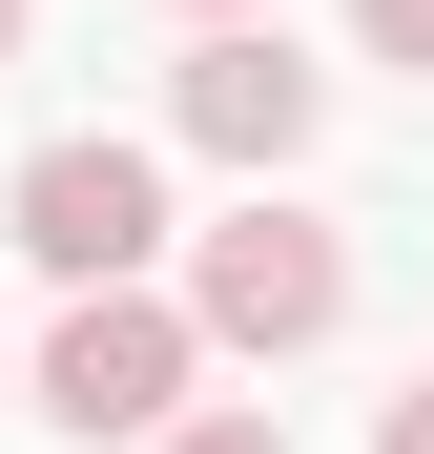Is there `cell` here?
I'll use <instances>...</instances> for the list:
<instances>
[{
  "mask_svg": "<svg viewBox=\"0 0 434 454\" xmlns=\"http://www.w3.org/2000/svg\"><path fill=\"white\" fill-rule=\"evenodd\" d=\"M166 21H269V0H166Z\"/></svg>",
  "mask_w": 434,
  "mask_h": 454,
  "instance_id": "8",
  "label": "cell"
},
{
  "mask_svg": "<svg viewBox=\"0 0 434 454\" xmlns=\"http://www.w3.org/2000/svg\"><path fill=\"white\" fill-rule=\"evenodd\" d=\"M351 42H373V62H434V0H351Z\"/></svg>",
  "mask_w": 434,
  "mask_h": 454,
  "instance_id": "6",
  "label": "cell"
},
{
  "mask_svg": "<svg viewBox=\"0 0 434 454\" xmlns=\"http://www.w3.org/2000/svg\"><path fill=\"white\" fill-rule=\"evenodd\" d=\"M373 454H434V372H414V393H393V413H373Z\"/></svg>",
  "mask_w": 434,
  "mask_h": 454,
  "instance_id": "7",
  "label": "cell"
},
{
  "mask_svg": "<svg viewBox=\"0 0 434 454\" xmlns=\"http://www.w3.org/2000/svg\"><path fill=\"white\" fill-rule=\"evenodd\" d=\"M186 372H207V331L166 310V289H83V310L42 331V413L104 454V434H166V413H186Z\"/></svg>",
  "mask_w": 434,
  "mask_h": 454,
  "instance_id": "2",
  "label": "cell"
},
{
  "mask_svg": "<svg viewBox=\"0 0 434 454\" xmlns=\"http://www.w3.org/2000/svg\"><path fill=\"white\" fill-rule=\"evenodd\" d=\"M0 62H21V0H0Z\"/></svg>",
  "mask_w": 434,
  "mask_h": 454,
  "instance_id": "9",
  "label": "cell"
},
{
  "mask_svg": "<svg viewBox=\"0 0 434 454\" xmlns=\"http://www.w3.org/2000/svg\"><path fill=\"white\" fill-rule=\"evenodd\" d=\"M145 454H289V434H269V413H166Z\"/></svg>",
  "mask_w": 434,
  "mask_h": 454,
  "instance_id": "5",
  "label": "cell"
},
{
  "mask_svg": "<svg viewBox=\"0 0 434 454\" xmlns=\"http://www.w3.org/2000/svg\"><path fill=\"white\" fill-rule=\"evenodd\" d=\"M21 248L62 289H145V248H166V166L145 145H42L21 166Z\"/></svg>",
  "mask_w": 434,
  "mask_h": 454,
  "instance_id": "3",
  "label": "cell"
},
{
  "mask_svg": "<svg viewBox=\"0 0 434 454\" xmlns=\"http://www.w3.org/2000/svg\"><path fill=\"white\" fill-rule=\"evenodd\" d=\"M331 310H351V248H331L311 207H269V186L186 248V331H207V351H311Z\"/></svg>",
  "mask_w": 434,
  "mask_h": 454,
  "instance_id": "1",
  "label": "cell"
},
{
  "mask_svg": "<svg viewBox=\"0 0 434 454\" xmlns=\"http://www.w3.org/2000/svg\"><path fill=\"white\" fill-rule=\"evenodd\" d=\"M166 124L207 145V166H249V186H269V166H289V145H311V124H331V83H311V62H289L269 21H207V42L166 62Z\"/></svg>",
  "mask_w": 434,
  "mask_h": 454,
  "instance_id": "4",
  "label": "cell"
}]
</instances>
